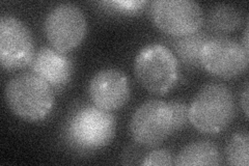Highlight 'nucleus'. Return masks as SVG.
Listing matches in <instances>:
<instances>
[{
	"label": "nucleus",
	"mask_w": 249,
	"mask_h": 166,
	"mask_svg": "<svg viewBox=\"0 0 249 166\" xmlns=\"http://www.w3.org/2000/svg\"><path fill=\"white\" fill-rule=\"evenodd\" d=\"M4 99L11 111L27 122L45 120L55 103L54 90L35 73L12 78L4 88Z\"/></svg>",
	"instance_id": "obj_1"
},
{
	"label": "nucleus",
	"mask_w": 249,
	"mask_h": 166,
	"mask_svg": "<svg viewBox=\"0 0 249 166\" xmlns=\"http://www.w3.org/2000/svg\"><path fill=\"white\" fill-rule=\"evenodd\" d=\"M231 91L221 83L202 86L189 105V122L197 131L214 135L227 129L236 116Z\"/></svg>",
	"instance_id": "obj_2"
},
{
	"label": "nucleus",
	"mask_w": 249,
	"mask_h": 166,
	"mask_svg": "<svg viewBox=\"0 0 249 166\" xmlns=\"http://www.w3.org/2000/svg\"><path fill=\"white\" fill-rule=\"evenodd\" d=\"M134 73L144 90L162 96L177 84L180 68L177 56L166 46L150 44L136 55Z\"/></svg>",
	"instance_id": "obj_3"
},
{
	"label": "nucleus",
	"mask_w": 249,
	"mask_h": 166,
	"mask_svg": "<svg viewBox=\"0 0 249 166\" xmlns=\"http://www.w3.org/2000/svg\"><path fill=\"white\" fill-rule=\"evenodd\" d=\"M115 133V118L109 111L95 105L78 109L67 126V135L74 146L82 149H98L110 144Z\"/></svg>",
	"instance_id": "obj_4"
},
{
	"label": "nucleus",
	"mask_w": 249,
	"mask_h": 166,
	"mask_svg": "<svg viewBox=\"0 0 249 166\" xmlns=\"http://www.w3.org/2000/svg\"><path fill=\"white\" fill-rule=\"evenodd\" d=\"M131 137L145 148L161 145L174 133L173 111L169 103L161 100H147L139 105L129 123Z\"/></svg>",
	"instance_id": "obj_5"
},
{
	"label": "nucleus",
	"mask_w": 249,
	"mask_h": 166,
	"mask_svg": "<svg viewBox=\"0 0 249 166\" xmlns=\"http://www.w3.org/2000/svg\"><path fill=\"white\" fill-rule=\"evenodd\" d=\"M44 31L52 48L66 53L77 48L87 36V18L77 5L60 3L47 14Z\"/></svg>",
	"instance_id": "obj_6"
},
{
	"label": "nucleus",
	"mask_w": 249,
	"mask_h": 166,
	"mask_svg": "<svg viewBox=\"0 0 249 166\" xmlns=\"http://www.w3.org/2000/svg\"><path fill=\"white\" fill-rule=\"evenodd\" d=\"M154 24L175 37L196 34L204 24V11L193 0H155L150 6Z\"/></svg>",
	"instance_id": "obj_7"
},
{
	"label": "nucleus",
	"mask_w": 249,
	"mask_h": 166,
	"mask_svg": "<svg viewBox=\"0 0 249 166\" xmlns=\"http://www.w3.org/2000/svg\"><path fill=\"white\" fill-rule=\"evenodd\" d=\"M249 53L242 44L228 37H209L200 51V66L223 79L236 78L248 67Z\"/></svg>",
	"instance_id": "obj_8"
},
{
	"label": "nucleus",
	"mask_w": 249,
	"mask_h": 166,
	"mask_svg": "<svg viewBox=\"0 0 249 166\" xmlns=\"http://www.w3.org/2000/svg\"><path fill=\"white\" fill-rule=\"evenodd\" d=\"M35 42L28 26L11 15L0 18V64L6 71L24 69L35 57Z\"/></svg>",
	"instance_id": "obj_9"
},
{
	"label": "nucleus",
	"mask_w": 249,
	"mask_h": 166,
	"mask_svg": "<svg viewBox=\"0 0 249 166\" xmlns=\"http://www.w3.org/2000/svg\"><path fill=\"white\" fill-rule=\"evenodd\" d=\"M89 96L93 105L105 111L121 109L130 98L128 76L118 69L100 71L90 79Z\"/></svg>",
	"instance_id": "obj_10"
},
{
	"label": "nucleus",
	"mask_w": 249,
	"mask_h": 166,
	"mask_svg": "<svg viewBox=\"0 0 249 166\" xmlns=\"http://www.w3.org/2000/svg\"><path fill=\"white\" fill-rule=\"evenodd\" d=\"M30 66L33 73L40 76L56 91L66 88L73 73L71 58L50 47H43L38 50Z\"/></svg>",
	"instance_id": "obj_11"
},
{
	"label": "nucleus",
	"mask_w": 249,
	"mask_h": 166,
	"mask_svg": "<svg viewBox=\"0 0 249 166\" xmlns=\"http://www.w3.org/2000/svg\"><path fill=\"white\" fill-rule=\"evenodd\" d=\"M174 164L177 166H217L222 164V156L213 142L199 140L185 146L177 155Z\"/></svg>",
	"instance_id": "obj_12"
},
{
	"label": "nucleus",
	"mask_w": 249,
	"mask_h": 166,
	"mask_svg": "<svg viewBox=\"0 0 249 166\" xmlns=\"http://www.w3.org/2000/svg\"><path fill=\"white\" fill-rule=\"evenodd\" d=\"M208 38L209 37L206 34L198 31L189 36L176 37L174 47L178 56L187 66L198 67L200 65V51Z\"/></svg>",
	"instance_id": "obj_13"
},
{
	"label": "nucleus",
	"mask_w": 249,
	"mask_h": 166,
	"mask_svg": "<svg viewBox=\"0 0 249 166\" xmlns=\"http://www.w3.org/2000/svg\"><path fill=\"white\" fill-rule=\"evenodd\" d=\"M209 24L218 33H231L242 24V13L229 4H217L210 12Z\"/></svg>",
	"instance_id": "obj_14"
},
{
	"label": "nucleus",
	"mask_w": 249,
	"mask_h": 166,
	"mask_svg": "<svg viewBox=\"0 0 249 166\" xmlns=\"http://www.w3.org/2000/svg\"><path fill=\"white\" fill-rule=\"evenodd\" d=\"M225 157L230 165L248 166L249 138L247 133L238 132L233 134L225 149Z\"/></svg>",
	"instance_id": "obj_15"
},
{
	"label": "nucleus",
	"mask_w": 249,
	"mask_h": 166,
	"mask_svg": "<svg viewBox=\"0 0 249 166\" xmlns=\"http://www.w3.org/2000/svg\"><path fill=\"white\" fill-rule=\"evenodd\" d=\"M169 105L173 111L174 132L180 131L185 128L189 122V106L180 100L171 101L169 102Z\"/></svg>",
	"instance_id": "obj_16"
},
{
	"label": "nucleus",
	"mask_w": 249,
	"mask_h": 166,
	"mask_svg": "<svg viewBox=\"0 0 249 166\" xmlns=\"http://www.w3.org/2000/svg\"><path fill=\"white\" fill-rule=\"evenodd\" d=\"M174 157L171 153L166 148H156L153 151L147 153L144 157L143 160L140 162L142 165H163V166H169L174 165Z\"/></svg>",
	"instance_id": "obj_17"
},
{
	"label": "nucleus",
	"mask_w": 249,
	"mask_h": 166,
	"mask_svg": "<svg viewBox=\"0 0 249 166\" xmlns=\"http://www.w3.org/2000/svg\"><path fill=\"white\" fill-rule=\"evenodd\" d=\"M105 3L111 5L114 7V9L124 13H135L142 10L144 6V4L146 3V1H144V0H142V1H138V0H133V1H124V0H121V1H109Z\"/></svg>",
	"instance_id": "obj_18"
},
{
	"label": "nucleus",
	"mask_w": 249,
	"mask_h": 166,
	"mask_svg": "<svg viewBox=\"0 0 249 166\" xmlns=\"http://www.w3.org/2000/svg\"><path fill=\"white\" fill-rule=\"evenodd\" d=\"M241 106L243 108V111L246 117H248V82H245L244 90L241 94Z\"/></svg>",
	"instance_id": "obj_19"
},
{
	"label": "nucleus",
	"mask_w": 249,
	"mask_h": 166,
	"mask_svg": "<svg viewBox=\"0 0 249 166\" xmlns=\"http://www.w3.org/2000/svg\"><path fill=\"white\" fill-rule=\"evenodd\" d=\"M241 44H242V46L244 47V49L248 52V26H246V28H245L243 43H241Z\"/></svg>",
	"instance_id": "obj_20"
}]
</instances>
